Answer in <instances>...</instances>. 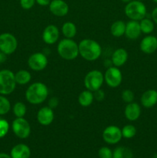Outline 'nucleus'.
I'll list each match as a JSON object with an SVG mask.
<instances>
[{"instance_id":"obj_32","label":"nucleus","mask_w":157,"mask_h":158,"mask_svg":"<svg viewBox=\"0 0 157 158\" xmlns=\"http://www.w3.org/2000/svg\"><path fill=\"white\" fill-rule=\"evenodd\" d=\"M99 158H112V151L107 147H103L99 150Z\"/></svg>"},{"instance_id":"obj_2","label":"nucleus","mask_w":157,"mask_h":158,"mask_svg":"<svg viewBox=\"0 0 157 158\" xmlns=\"http://www.w3.org/2000/svg\"><path fill=\"white\" fill-rule=\"evenodd\" d=\"M78 52L84 60L95 61L102 54V47L98 42L91 39H84L78 43Z\"/></svg>"},{"instance_id":"obj_14","label":"nucleus","mask_w":157,"mask_h":158,"mask_svg":"<svg viewBox=\"0 0 157 158\" xmlns=\"http://www.w3.org/2000/svg\"><path fill=\"white\" fill-rule=\"evenodd\" d=\"M53 110L49 106H43L37 113V120L42 126H49L54 120Z\"/></svg>"},{"instance_id":"obj_11","label":"nucleus","mask_w":157,"mask_h":158,"mask_svg":"<svg viewBox=\"0 0 157 158\" xmlns=\"http://www.w3.org/2000/svg\"><path fill=\"white\" fill-rule=\"evenodd\" d=\"M122 130L115 125H110L104 129L103 132V138L106 143L109 144H115L121 140Z\"/></svg>"},{"instance_id":"obj_29","label":"nucleus","mask_w":157,"mask_h":158,"mask_svg":"<svg viewBox=\"0 0 157 158\" xmlns=\"http://www.w3.org/2000/svg\"><path fill=\"white\" fill-rule=\"evenodd\" d=\"M10 109L11 104L9 100L3 95H0V115L8 114Z\"/></svg>"},{"instance_id":"obj_21","label":"nucleus","mask_w":157,"mask_h":158,"mask_svg":"<svg viewBox=\"0 0 157 158\" xmlns=\"http://www.w3.org/2000/svg\"><path fill=\"white\" fill-rule=\"evenodd\" d=\"M125 31H126V23L122 20H117L111 25L110 32L114 37L119 38L123 36V35H125Z\"/></svg>"},{"instance_id":"obj_26","label":"nucleus","mask_w":157,"mask_h":158,"mask_svg":"<svg viewBox=\"0 0 157 158\" xmlns=\"http://www.w3.org/2000/svg\"><path fill=\"white\" fill-rule=\"evenodd\" d=\"M139 25L142 32L146 34V35H149L150 33H152L154 30V28H155L154 22L150 19L146 18V17L140 20Z\"/></svg>"},{"instance_id":"obj_30","label":"nucleus","mask_w":157,"mask_h":158,"mask_svg":"<svg viewBox=\"0 0 157 158\" xmlns=\"http://www.w3.org/2000/svg\"><path fill=\"white\" fill-rule=\"evenodd\" d=\"M122 100L126 103H129L133 102L134 97H135V95H134V93L132 92L131 89H124L122 93Z\"/></svg>"},{"instance_id":"obj_12","label":"nucleus","mask_w":157,"mask_h":158,"mask_svg":"<svg viewBox=\"0 0 157 158\" xmlns=\"http://www.w3.org/2000/svg\"><path fill=\"white\" fill-rule=\"evenodd\" d=\"M42 37L44 43L46 44H54L59 38V29L55 25H49L43 30Z\"/></svg>"},{"instance_id":"obj_23","label":"nucleus","mask_w":157,"mask_h":158,"mask_svg":"<svg viewBox=\"0 0 157 158\" xmlns=\"http://www.w3.org/2000/svg\"><path fill=\"white\" fill-rule=\"evenodd\" d=\"M76 26L72 22H66L62 26V33L64 35L65 38H74L76 35Z\"/></svg>"},{"instance_id":"obj_16","label":"nucleus","mask_w":157,"mask_h":158,"mask_svg":"<svg viewBox=\"0 0 157 158\" xmlns=\"http://www.w3.org/2000/svg\"><path fill=\"white\" fill-rule=\"evenodd\" d=\"M142 33L140 29L139 22L135 20H130L126 23V31L125 35L129 40H136L140 36Z\"/></svg>"},{"instance_id":"obj_13","label":"nucleus","mask_w":157,"mask_h":158,"mask_svg":"<svg viewBox=\"0 0 157 158\" xmlns=\"http://www.w3.org/2000/svg\"><path fill=\"white\" fill-rule=\"evenodd\" d=\"M51 13L57 17H63L69 12V6L64 0H52L49 5Z\"/></svg>"},{"instance_id":"obj_7","label":"nucleus","mask_w":157,"mask_h":158,"mask_svg":"<svg viewBox=\"0 0 157 158\" xmlns=\"http://www.w3.org/2000/svg\"><path fill=\"white\" fill-rule=\"evenodd\" d=\"M12 129L15 135L20 139H26L31 134L30 123L24 117H16L12 121Z\"/></svg>"},{"instance_id":"obj_36","label":"nucleus","mask_w":157,"mask_h":158,"mask_svg":"<svg viewBox=\"0 0 157 158\" xmlns=\"http://www.w3.org/2000/svg\"><path fill=\"white\" fill-rule=\"evenodd\" d=\"M35 2L41 6H46L50 4L51 0H35Z\"/></svg>"},{"instance_id":"obj_17","label":"nucleus","mask_w":157,"mask_h":158,"mask_svg":"<svg viewBox=\"0 0 157 158\" xmlns=\"http://www.w3.org/2000/svg\"><path fill=\"white\" fill-rule=\"evenodd\" d=\"M124 114L126 118L129 121H135L141 115V107L139 104L135 102L127 103L125 107Z\"/></svg>"},{"instance_id":"obj_3","label":"nucleus","mask_w":157,"mask_h":158,"mask_svg":"<svg viewBox=\"0 0 157 158\" xmlns=\"http://www.w3.org/2000/svg\"><path fill=\"white\" fill-rule=\"evenodd\" d=\"M57 52L61 58L66 60H73L79 55L78 44L72 39L65 38L60 40L57 46Z\"/></svg>"},{"instance_id":"obj_10","label":"nucleus","mask_w":157,"mask_h":158,"mask_svg":"<svg viewBox=\"0 0 157 158\" xmlns=\"http://www.w3.org/2000/svg\"><path fill=\"white\" fill-rule=\"evenodd\" d=\"M48 58L46 56V54L42 52H35L32 53L28 59V66L32 70L36 71H42L47 66Z\"/></svg>"},{"instance_id":"obj_4","label":"nucleus","mask_w":157,"mask_h":158,"mask_svg":"<svg viewBox=\"0 0 157 158\" xmlns=\"http://www.w3.org/2000/svg\"><path fill=\"white\" fill-rule=\"evenodd\" d=\"M125 14L130 20L139 21L146 15V7L144 3L139 0H132L125 6Z\"/></svg>"},{"instance_id":"obj_28","label":"nucleus","mask_w":157,"mask_h":158,"mask_svg":"<svg viewBox=\"0 0 157 158\" xmlns=\"http://www.w3.org/2000/svg\"><path fill=\"white\" fill-rule=\"evenodd\" d=\"M135 134H136V128L132 124L126 125L122 129V135L124 138L131 139L135 137Z\"/></svg>"},{"instance_id":"obj_8","label":"nucleus","mask_w":157,"mask_h":158,"mask_svg":"<svg viewBox=\"0 0 157 158\" xmlns=\"http://www.w3.org/2000/svg\"><path fill=\"white\" fill-rule=\"evenodd\" d=\"M18 47V41L15 36L9 32L0 35V50L9 56L15 52Z\"/></svg>"},{"instance_id":"obj_20","label":"nucleus","mask_w":157,"mask_h":158,"mask_svg":"<svg viewBox=\"0 0 157 158\" xmlns=\"http://www.w3.org/2000/svg\"><path fill=\"white\" fill-rule=\"evenodd\" d=\"M10 156L12 158H29L31 156L30 148L24 143H18L11 150Z\"/></svg>"},{"instance_id":"obj_35","label":"nucleus","mask_w":157,"mask_h":158,"mask_svg":"<svg viewBox=\"0 0 157 158\" xmlns=\"http://www.w3.org/2000/svg\"><path fill=\"white\" fill-rule=\"evenodd\" d=\"M58 105V100L56 97H52L49 100V103H48V106L52 108V110L55 109L57 106Z\"/></svg>"},{"instance_id":"obj_37","label":"nucleus","mask_w":157,"mask_h":158,"mask_svg":"<svg viewBox=\"0 0 157 158\" xmlns=\"http://www.w3.org/2000/svg\"><path fill=\"white\" fill-rule=\"evenodd\" d=\"M151 15H152V21L154 22V23H155V24H157V7H155V9L152 10Z\"/></svg>"},{"instance_id":"obj_42","label":"nucleus","mask_w":157,"mask_h":158,"mask_svg":"<svg viewBox=\"0 0 157 158\" xmlns=\"http://www.w3.org/2000/svg\"><path fill=\"white\" fill-rule=\"evenodd\" d=\"M152 1H153V2H154L157 3V0H152Z\"/></svg>"},{"instance_id":"obj_22","label":"nucleus","mask_w":157,"mask_h":158,"mask_svg":"<svg viewBox=\"0 0 157 158\" xmlns=\"http://www.w3.org/2000/svg\"><path fill=\"white\" fill-rule=\"evenodd\" d=\"M93 93L88 90V89H86V90L80 93L78 97V103L83 107H87V106H90L93 103Z\"/></svg>"},{"instance_id":"obj_9","label":"nucleus","mask_w":157,"mask_h":158,"mask_svg":"<svg viewBox=\"0 0 157 158\" xmlns=\"http://www.w3.org/2000/svg\"><path fill=\"white\" fill-rule=\"evenodd\" d=\"M104 81L112 88H116L120 86L123 82V74L116 66H109L104 74Z\"/></svg>"},{"instance_id":"obj_41","label":"nucleus","mask_w":157,"mask_h":158,"mask_svg":"<svg viewBox=\"0 0 157 158\" xmlns=\"http://www.w3.org/2000/svg\"><path fill=\"white\" fill-rule=\"evenodd\" d=\"M152 158H157V154H155V155L153 156V157H152Z\"/></svg>"},{"instance_id":"obj_27","label":"nucleus","mask_w":157,"mask_h":158,"mask_svg":"<svg viewBox=\"0 0 157 158\" xmlns=\"http://www.w3.org/2000/svg\"><path fill=\"white\" fill-rule=\"evenodd\" d=\"M26 110L27 108L26 104L22 102H16L12 108V111L15 117H24L26 114Z\"/></svg>"},{"instance_id":"obj_6","label":"nucleus","mask_w":157,"mask_h":158,"mask_svg":"<svg viewBox=\"0 0 157 158\" xmlns=\"http://www.w3.org/2000/svg\"><path fill=\"white\" fill-rule=\"evenodd\" d=\"M104 82V75L103 73L97 69L89 71L84 78V86L86 89L95 92L101 89Z\"/></svg>"},{"instance_id":"obj_18","label":"nucleus","mask_w":157,"mask_h":158,"mask_svg":"<svg viewBox=\"0 0 157 158\" xmlns=\"http://www.w3.org/2000/svg\"><path fill=\"white\" fill-rule=\"evenodd\" d=\"M129 58L128 52L123 48H119L113 52L111 58L112 66L116 67H121L127 62Z\"/></svg>"},{"instance_id":"obj_40","label":"nucleus","mask_w":157,"mask_h":158,"mask_svg":"<svg viewBox=\"0 0 157 158\" xmlns=\"http://www.w3.org/2000/svg\"><path fill=\"white\" fill-rule=\"evenodd\" d=\"M121 1L123 2L126 3V4H127V3L130 2H131V1H132V0H121Z\"/></svg>"},{"instance_id":"obj_31","label":"nucleus","mask_w":157,"mask_h":158,"mask_svg":"<svg viewBox=\"0 0 157 158\" xmlns=\"http://www.w3.org/2000/svg\"><path fill=\"white\" fill-rule=\"evenodd\" d=\"M9 131V123L5 119H0V139L6 137Z\"/></svg>"},{"instance_id":"obj_1","label":"nucleus","mask_w":157,"mask_h":158,"mask_svg":"<svg viewBox=\"0 0 157 158\" xmlns=\"http://www.w3.org/2000/svg\"><path fill=\"white\" fill-rule=\"evenodd\" d=\"M26 99L32 105H38L46 100L49 96V89L45 83L35 82L32 83L26 91Z\"/></svg>"},{"instance_id":"obj_5","label":"nucleus","mask_w":157,"mask_h":158,"mask_svg":"<svg viewBox=\"0 0 157 158\" xmlns=\"http://www.w3.org/2000/svg\"><path fill=\"white\" fill-rule=\"evenodd\" d=\"M15 73L9 69L0 70V94L9 95L15 90Z\"/></svg>"},{"instance_id":"obj_15","label":"nucleus","mask_w":157,"mask_h":158,"mask_svg":"<svg viewBox=\"0 0 157 158\" xmlns=\"http://www.w3.org/2000/svg\"><path fill=\"white\" fill-rule=\"evenodd\" d=\"M139 48L144 53H153L157 49V38L154 35H146L140 42Z\"/></svg>"},{"instance_id":"obj_38","label":"nucleus","mask_w":157,"mask_h":158,"mask_svg":"<svg viewBox=\"0 0 157 158\" xmlns=\"http://www.w3.org/2000/svg\"><path fill=\"white\" fill-rule=\"evenodd\" d=\"M6 56H7V55H6L4 52L0 50V63H2L4 62H6Z\"/></svg>"},{"instance_id":"obj_33","label":"nucleus","mask_w":157,"mask_h":158,"mask_svg":"<svg viewBox=\"0 0 157 158\" xmlns=\"http://www.w3.org/2000/svg\"><path fill=\"white\" fill-rule=\"evenodd\" d=\"M19 2L20 6L23 9L28 10L33 7L35 3V0H20Z\"/></svg>"},{"instance_id":"obj_19","label":"nucleus","mask_w":157,"mask_h":158,"mask_svg":"<svg viewBox=\"0 0 157 158\" xmlns=\"http://www.w3.org/2000/svg\"><path fill=\"white\" fill-rule=\"evenodd\" d=\"M140 101L145 108L153 107L157 103V90L149 89L145 91L142 95Z\"/></svg>"},{"instance_id":"obj_34","label":"nucleus","mask_w":157,"mask_h":158,"mask_svg":"<svg viewBox=\"0 0 157 158\" xmlns=\"http://www.w3.org/2000/svg\"><path fill=\"white\" fill-rule=\"evenodd\" d=\"M93 93L94 100H96L97 101H103L105 98V93L101 89H98V90L95 91Z\"/></svg>"},{"instance_id":"obj_43","label":"nucleus","mask_w":157,"mask_h":158,"mask_svg":"<svg viewBox=\"0 0 157 158\" xmlns=\"http://www.w3.org/2000/svg\"><path fill=\"white\" fill-rule=\"evenodd\" d=\"M139 1H143V0H139Z\"/></svg>"},{"instance_id":"obj_25","label":"nucleus","mask_w":157,"mask_h":158,"mask_svg":"<svg viewBox=\"0 0 157 158\" xmlns=\"http://www.w3.org/2000/svg\"><path fill=\"white\" fill-rule=\"evenodd\" d=\"M112 158H133V154L126 147H118L112 152Z\"/></svg>"},{"instance_id":"obj_39","label":"nucleus","mask_w":157,"mask_h":158,"mask_svg":"<svg viewBox=\"0 0 157 158\" xmlns=\"http://www.w3.org/2000/svg\"><path fill=\"white\" fill-rule=\"evenodd\" d=\"M0 158H12L10 155L6 153H0Z\"/></svg>"},{"instance_id":"obj_24","label":"nucleus","mask_w":157,"mask_h":158,"mask_svg":"<svg viewBox=\"0 0 157 158\" xmlns=\"http://www.w3.org/2000/svg\"><path fill=\"white\" fill-rule=\"evenodd\" d=\"M32 79V75L26 69H20L16 73H15V80L16 84L18 85H26L30 82Z\"/></svg>"}]
</instances>
